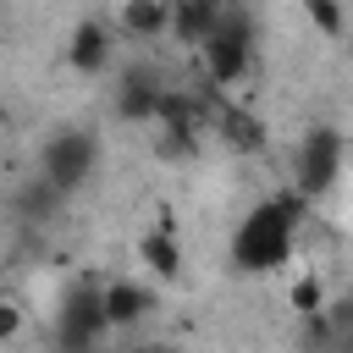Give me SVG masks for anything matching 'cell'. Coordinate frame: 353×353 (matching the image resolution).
<instances>
[{
  "mask_svg": "<svg viewBox=\"0 0 353 353\" xmlns=\"http://www.w3.org/2000/svg\"><path fill=\"white\" fill-rule=\"evenodd\" d=\"M303 210H309V199H303L298 188L259 199V204L237 221V232H232V270H243V276H270V270H281V265L292 259V248H298Z\"/></svg>",
  "mask_w": 353,
  "mask_h": 353,
  "instance_id": "cell-1",
  "label": "cell"
},
{
  "mask_svg": "<svg viewBox=\"0 0 353 353\" xmlns=\"http://www.w3.org/2000/svg\"><path fill=\"white\" fill-rule=\"evenodd\" d=\"M342 171H347V138L336 127H309L292 149V188L314 204L342 182Z\"/></svg>",
  "mask_w": 353,
  "mask_h": 353,
  "instance_id": "cell-2",
  "label": "cell"
},
{
  "mask_svg": "<svg viewBox=\"0 0 353 353\" xmlns=\"http://www.w3.org/2000/svg\"><path fill=\"white\" fill-rule=\"evenodd\" d=\"M94 171H99V138H94V132L61 127V132L44 138V149H39V176H44L61 199L77 193V188H88Z\"/></svg>",
  "mask_w": 353,
  "mask_h": 353,
  "instance_id": "cell-3",
  "label": "cell"
},
{
  "mask_svg": "<svg viewBox=\"0 0 353 353\" xmlns=\"http://www.w3.org/2000/svg\"><path fill=\"white\" fill-rule=\"evenodd\" d=\"M199 61H204V77H210V88H232V83H237V77L254 66V17L232 6V11L215 22V33L204 39Z\"/></svg>",
  "mask_w": 353,
  "mask_h": 353,
  "instance_id": "cell-4",
  "label": "cell"
},
{
  "mask_svg": "<svg viewBox=\"0 0 353 353\" xmlns=\"http://www.w3.org/2000/svg\"><path fill=\"white\" fill-rule=\"evenodd\" d=\"M105 331H116L105 314V287H88V281L72 287L55 309V347L61 353H99Z\"/></svg>",
  "mask_w": 353,
  "mask_h": 353,
  "instance_id": "cell-5",
  "label": "cell"
},
{
  "mask_svg": "<svg viewBox=\"0 0 353 353\" xmlns=\"http://www.w3.org/2000/svg\"><path fill=\"white\" fill-rule=\"evenodd\" d=\"M110 55H116V33H110V22L83 17V22L72 28V39H66V61H72V72L99 77V72L110 66Z\"/></svg>",
  "mask_w": 353,
  "mask_h": 353,
  "instance_id": "cell-6",
  "label": "cell"
},
{
  "mask_svg": "<svg viewBox=\"0 0 353 353\" xmlns=\"http://www.w3.org/2000/svg\"><path fill=\"white\" fill-rule=\"evenodd\" d=\"M160 99H165V83L149 66L121 72V83H116V116L121 121H154L160 116Z\"/></svg>",
  "mask_w": 353,
  "mask_h": 353,
  "instance_id": "cell-7",
  "label": "cell"
},
{
  "mask_svg": "<svg viewBox=\"0 0 353 353\" xmlns=\"http://www.w3.org/2000/svg\"><path fill=\"white\" fill-rule=\"evenodd\" d=\"M105 314H110V325H116V331L138 325V320L149 314V287H143V281H132V276L105 281Z\"/></svg>",
  "mask_w": 353,
  "mask_h": 353,
  "instance_id": "cell-8",
  "label": "cell"
},
{
  "mask_svg": "<svg viewBox=\"0 0 353 353\" xmlns=\"http://www.w3.org/2000/svg\"><path fill=\"white\" fill-rule=\"evenodd\" d=\"M116 22L127 39H160L171 33V0H121Z\"/></svg>",
  "mask_w": 353,
  "mask_h": 353,
  "instance_id": "cell-9",
  "label": "cell"
},
{
  "mask_svg": "<svg viewBox=\"0 0 353 353\" xmlns=\"http://www.w3.org/2000/svg\"><path fill=\"white\" fill-rule=\"evenodd\" d=\"M138 259H143L160 281H176V276H182V243H176V232H171V226L143 232V237H138Z\"/></svg>",
  "mask_w": 353,
  "mask_h": 353,
  "instance_id": "cell-10",
  "label": "cell"
},
{
  "mask_svg": "<svg viewBox=\"0 0 353 353\" xmlns=\"http://www.w3.org/2000/svg\"><path fill=\"white\" fill-rule=\"evenodd\" d=\"M221 138L232 143V149H243V154H254V149H265V132H259V121L254 116H243V110H232V105H221Z\"/></svg>",
  "mask_w": 353,
  "mask_h": 353,
  "instance_id": "cell-11",
  "label": "cell"
},
{
  "mask_svg": "<svg viewBox=\"0 0 353 353\" xmlns=\"http://www.w3.org/2000/svg\"><path fill=\"white\" fill-rule=\"evenodd\" d=\"M303 17L325 39H347V0H303Z\"/></svg>",
  "mask_w": 353,
  "mask_h": 353,
  "instance_id": "cell-12",
  "label": "cell"
},
{
  "mask_svg": "<svg viewBox=\"0 0 353 353\" xmlns=\"http://www.w3.org/2000/svg\"><path fill=\"white\" fill-rule=\"evenodd\" d=\"M292 303H298L303 314H320V303H325V292H320V281H314V276H303V281L292 287Z\"/></svg>",
  "mask_w": 353,
  "mask_h": 353,
  "instance_id": "cell-13",
  "label": "cell"
},
{
  "mask_svg": "<svg viewBox=\"0 0 353 353\" xmlns=\"http://www.w3.org/2000/svg\"><path fill=\"white\" fill-rule=\"evenodd\" d=\"M347 66H353V33H347Z\"/></svg>",
  "mask_w": 353,
  "mask_h": 353,
  "instance_id": "cell-14",
  "label": "cell"
},
{
  "mask_svg": "<svg viewBox=\"0 0 353 353\" xmlns=\"http://www.w3.org/2000/svg\"><path fill=\"white\" fill-rule=\"evenodd\" d=\"M143 353H160V347H143Z\"/></svg>",
  "mask_w": 353,
  "mask_h": 353,
  "instance_id": "cell-15",
  "label": "cell"
},
{
  "mask_svg": "<svg viewBox=\"0 0 353 353\" xmlns=\"http://www.w3.org/2000/svg\"><path fill=\"white\" fill-rule=\"evenodd\" d=\"M347 6H353V0H347Z\"/></svg>",
  "mask_w": 353,
  "mask_h": 353,
  "instance_id": "cell-16",
  "label": "cell"
}]
</instances>
